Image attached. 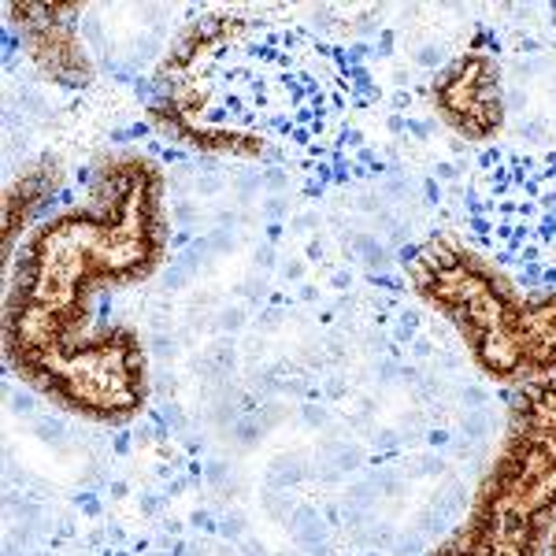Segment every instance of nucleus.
<instances>
[{"mask_svg": "<svg viewBox=\"0 0 556 556\" xmlns=\"http://www.w3.org/2000/svg\"><path fill=\"white\" fill-rule=\"evenodd\" d=\"M164 253V172L146 152H112L8 260L4 356L15 379L89 424L141 416L146 342L134 327L97 323V304L156 275Z\"/></svg>", "mask_w": 556, "mask_h": 556, "instance_id": "obj_1", "label": "nucleus"}, {"mask_svg": "<svg viewBox=\"0 0 556 556\" xmlns=\"http://www.w3.org/2000/svg\"><path fill=\"white\" fill-rule=\"evenodd\" d=\"M405 275L416 298L456 330L490 382L523 386L556 375L553 290H519L493 260L450 235L408 249Z\"/></svg>", "mask_w": 556, "mask_h": 556, "instance_id": "obj_2", "label": "nucleus"}, {"mask_svg": "<svg viewBox=\"0 0 556 556\" xmlns=\"http://www.w3.org/2000/svg\"><path fill=\"white\" fill-rule=\"evenodd\" d=\"M556 527V375L516 386L464 523L430 556H545Z\"/></svg>", "mask_w": 556, "mask_h": 556, "instance_id": "obj_3", "label": "nucleus"}, {"mask_svg": "<svg viewBox=\"0 0 556 556\" xmlns=\"http://www.w3.org/2000/svg\"><path fill=\"white\" fill-rule=\"evenodd\" d=\"M438 115L468 141H490L505 127V86L501 64L486 49L460 52L430 86Z\"/></svg>", "mask_w": 556, "mask_h": 556, "instance_id": "obj_4", "label": "nucleus"}, {"mask_svg": "<svg viewBox=\"0 0 556 556\" xmlns=\"http://www.w3.org/2000/svg\"><path fill=\"white\" fill-rule=\"evenodd\" d=\"M8 15L20 26V38L26 45V56L38 64L45 78L56 86H89L93 83V64H89L83 41H78V4H8Z\"/></svg>", "mask_w": 556, "mask_h": 556, "instance_id": "obj_5", "label": "nucleus"}, {"mask_svg": "<svg viewBox=\"0 0 556 556\" xmlns=\"http://www.w3.org/2000/svg\"><path fill=\"white\" fill-rule=\"evenodd\" d=\"M56 182H60V172H56V160H41L38 167L23 172L8 186V197H4V260H12L15 253V241L26 230L30 215L56 193Z\"/></svg>", "mask_w": 556, "mask_h": 556, "instance_id": "obj_6", "label": "nucleus"}, {"mask_svg": "<svg viewBox=\"0 0 556 556\" xmlns=\"http://www.w3.org/2000/svg\"><path fill=\"white\" fill-rule=\"evenodd\" d=\"M545 556H556V527H553V534H549V545H545Z\"/></svg>", "mask_w": 556, "mask_h": 556, "instance_id": "obj_7", "label": "nucleus"}]
</instances>
